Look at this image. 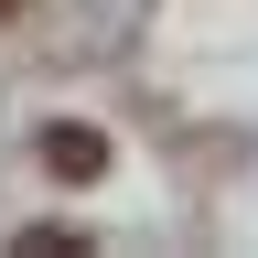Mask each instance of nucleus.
Returning a JSON list of instances; mask_svg holds the SVG:
<instances>
[{"label": "nucleus", "mask_w": 258, "mask_h": 258, "mask_svg": "<svg viewBox=\"0 0 258 258\" xmlns=\"http://www.w3.org/2000/svg\"><path fill=\"white\" fill-rule=\"evenodd\" d=\"M32 161H43V172H64V183H97V172H108V140H97L86 118H54L43 140H32Z\"/></svg>", "instance_id": "obj_1"}, {"label": "nucleus", "mask_w": 258, "mask_h": 258, "mask_svg": "<svg viewBox=\"0 0 258 258\" xmlns=\"http://www.w3.org/2000/svg\"><path fill=\"white\" fill-rule=\"evenodd\" d=\"M11 11H32V0H0V22H11Z\"/></svg>", "instance_id": "obj_3"}, {"label": "nucleus", "mask_w": 258, "mask_h": 258, "mask_svg": "<svg viewBox=\"0 0 258 258\" xmlns=\"http://www.w3.org/2000/svg\"><path fill=\"white\" fill-rule=\"evenodd\" d=\"M86 237H76V226H22V258H76Z\"/></svg>", "instance_id": "obj_2"}]
</instances>
